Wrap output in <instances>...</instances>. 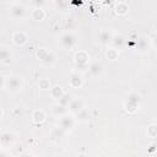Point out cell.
<instances>
[{
    "mask_svg": "<svg viewBox=\"0 0 157 157\" xmlns=\"http://www.w3.org/2000/svg\"><path fill=\"white\" fill-rule=\"evenodd\" d=\"M23 86V80L20 75H10L5 77V87L11 93H17Z\"/></svg>",
    "mask_w": 157,
    "mask_h": 157,
    "instance_id": "6da1fadb",
    "label": "cell"
},
{
    "mask_svg": "<svg viewBox=\"0 0 157 157\" xmlns=\"http://www.w3.org/2000/svg\"><path fill=\"white\" fill-rule=\"evenodd\" d=\"M140 102H141V96L137 92H130L125 98L124 108L126 109L128 113H135L139 108Z\"/></svg>",
    "mask_w": 157,
    "mask_h": 157,
    "instance_id": "7a4b0ae2",
    "label": "cell"
},
{
    "mask_svg": "<svg viewBox=\"0 0 157 157\" xmlns=\"http://www.w3.org/2000/svg\"><path fill=\"white\" fill-rule=\"evenodd\" d=\"M58 43L60 44V47H63L64 49H71L76 45L77 43V37L76 34H74L72 32H65L63 34H60V37L58 38Z\"/></svg>",
    "mask_w": 157,
    "mask_h": 157,
    "instance_id": "3957f363",
    "label": "cell"
},
{
    "mask_svg": "<svg viewBox=\"0 0 157 157\" xmlns=\"http://www.w3.org/2000/svg\"><path fill=\"white\" fill-rule=\"evenodd\" d=\"M60 119H59V121H58V124H59V128H61L64 131H66V130H70V129H72L74 128V125H75V118L72 117V114L71 113H65V114H63V115H60L59 117Z\"/></svg>",
    "mask_w": 157,
    "mask_h": 157,
    "instance_id": "277c9868",
    "label": "cell"
},
{
    "mask_svg": "<svg viewBox=\"0 0 157 157\" xmlns=\"http://www.w3.org/2000/svg\"><path fill=\"white\" fill-rule=\"evenodd\" d=\"M36 55H37V58H38L42 63H44V64L52 65V64L55 63V56H54V54L50 53V52H48L45 48H38Z\"/></svg>",
    "mask_w": 157,
    "mask_h": 157,
    "instance_id": "5b68a950",
    "label": "cell"
},
{
    "mask_svg": "<svg viewBox=\"0 0 157 157\" xmlns=\"http://www.w3.org/2000/svg\"><path fill=\"white\" fill-rule=\"evenodd\" d=\"M10 16L13 20H22L26 16V7L22 4H13L10 7Z\"/></svg>",
    "mask_w": 157,
    "mask_h": 157,
    "instance_id": "8992f818",
    "label": "cell"
},
{
    "mask_svg": "<svg viewBox=\"0 0 157 157\" xmlns=\"http://www.w3.org/2000/svg\"><path fill=\"white\" fill-rule=\"evenodd\" d=\"M134 47H135V49H136L140 54H145V53H147V52L150 50L151 44H150L148 38L145 37V36H142V37H139V38L136 39Z\"/></svg>",
    "mask_w": 157,
    "mask_h": 157,
    "instance_id": "52a82bcc",
    "label": "cell"
},
{
    "mask_svg": "<svg viewBox=\"0 0 157 157\" xmlns=\"http://www.w3.org/2000/svg\"><path fill=\"white\" fill-rule=\"evenodd\" d=\"M15 134L11 132V131H4L0 134V145L4 147V148H9L10 146L13 145L15 142Z\"/></svg>",
    "mask_w": 157,
    "mask_h": 157,
    "instance_id": "ba28073f",
    "label": "cell"
},
{
    "mask_svg": "<svg viewBox=\"0 0 157 157\" xmlns=\"http://www.w3.org/2000/svg\"><path fill=\"white\" fill-rule=\"evenodd\" d=\"M125 42H126V38L121 34V33H114L112 36V39H110V47L112 48H115V49H121L123 47H125Z\"/></svg>",
    "mask_w": 157,
    "mask_h": 157,
    "instance_id": "9c48e42d",
    "label": "cell"
},
{
    "mask_svg": "<svg viewBox=\"0 0 157 157\" xmlns=\"http://www.w3.org/2000/svg\"><path fill=\"white\" fill-rule=\"evenodd\" d=\"M83 107H85V104H83L82 99H80V98H72V99L70 101V103L67 104L66 108H67V112H69V113L75 114V113H77L78 110H81Z\"/></svg>",
    "mask_w": 157,
    "mask_h": 157,
    "instance_id": "30bf717a",
    "label": "cell"
},
{
    "mask_svg": "<svg viewBox=\"0 0 157 157\" xmlns=\"http://www.w3.org/2000/svg\"><path fill=\"white\" fill-rule=\"evenodd\" d=\"M88 54L86 53V52H83V50H78L77 53H76V55H75V63H76V65L78 66V67H85V66H87V64H88Z\"/></svg>",
    "mask_w": 157,
    "mask_h": 157,
    "instance_id": "8fae6325",
    "label": "cell"
},
{
    "mask_svg": "<svg viewBox=\"0 0 157 157\" xmlns=\"http://www.w3.org/2000/svg\"><path fill=\"white\" fill-rule=\"evenodd\" d=\"M88 72L91 76L93 77H98L102 75L103 72V65L99 63V61H93L88 65Z\"/></svg>",
    "mask_w": 157,
    "mask_h": 157,
    "instance_id": "7c38bea8",
    "label": "cell"
},
{
    "mask_svg": "<svg viewBox=\"0 0 157 157\" xmlns=\"http://www.w3.org/2000/svg\"><path fill=\"white\" fill-rule=\"evenodd\" d=\"M12 59V53L9 47L6 45H0V63L9 64Z\"/></svg>",
    "mask_w": 157,
    "mask_h": 157,
    "instance_id": "4fadbf2b",
    "label": "cell"
},
{
    "mask_svg": "<svg viewBox=\"0 0 157 157\" xmlns=\"http://www.w3.org/2000/svg\"><path fill=\"white\" fill-rule=\"evenodd\" d=\"M112 36H113V33H112L110 31H108V29H102V31H99V33H98V42H99L101 44L107 45V44L110 43Z\"/></svg>",
    "mask_w": 157,
    "mask_h": 157,
    "instance_id": "5bb4252c",
    "label": "cell"
},
{
    "mask_svg": "<svg viewBox=\"0 0 157 157\" xmlns=\"http://www.w3.org/2000/svg\"><path fill=\"white\" fill-rule=\"evenodd\" d=\"M69 83L72 88H80L83 83V80H82V76L81 74L78 72H74L71 76H70V80H69Z\"/></svg>",
    "mask_w": 157,
    "mask_h": 157,
    "instance_id": "9a60e30c",
    "label": "cell"
},
{
    "mask_svg": "<svg viewBox=\"0 0 157 157\" xmlns=\"http://www.w3.org/2000/svg\"><path fill=\"white\" fill-rule=\"evenodd\" d=\"M12 42L16 45H23L27 42V36L23 32H15L12 34Z\"/></svg>",
    "mask_w": 157,
    "mask_h": 157,
    "instance_id": "2e32d148",
    "label": "cell"
},
{
    "mask_svg": "<svg viewBox=\"0 0 157 157\" xmlns=\"http://www.w3.org/2000/svg\"><path fill=\"white\" fill-rule=\"evenodd\" d=\"M90 118H91L90 110L86 109L85 107L81 110H78L77 113H75V120H77V121H87Z\"/></svg>",
    "mask_w": 157,
    "mask_h": 157,
    "instance_id": "e0dca14e",
    "label": "cell"
},
{
    "mask_svg": "<svg viewBox=\"0 0 157 157\" xmlns=\"http://www.w3.org/2000/svg\"><path fill=\"white\" fill-rule=\"evenodd\" d=\"M45 17V11L43 7H33L32 11V18L34 21H43Z\"/></svg>",
    "mask_w": 157,
    "mask_h": 157,
    "instance_id": "ac0fdd59",
    "label": "cell"
},
{
    "mask_svg": "<svg viewBox=\"0 0 157 157\" xmlns=\"http://www.w3.org/2000/svg\"><path fill=\"white\" fill-rule=\"evenodd\" d=\"M32 119L34 123L37 124H40L45 120V113L42 110V109H36L33 113H32Z\"/></svg>",
    "mask_w": 157,
    "mask_h": 157,
    "instance_id": "d6986e66",
    "label": "cell"
},
{
    "mask_svg": "<svg viewBox=\"0 0 157 157\" xmlns=\"http://www.w3.org/2000/svg\"><path fill=\"white\" fill-rule=\"evenodd\" d=\"M128 10H129V7H128V5H126L125 2H121V1L117 2V5H115V12H117L119 16L126 15V13H128Z\"/></svg>",
    "mask_w": 157,
    "mask_h": 157,
    "instance_id": "ffe728a7",
    "label": "cell"
},
{
    "mask_svg": "<svg viewBox=\"0 0 157 157\" xmlns=\"http://www.w3.org/2000/svg\"><path fill=\"white\" fill-rule=\"evenodd\" d=\"M63 93H64V91H63V88H61L60 86H54V87L50 88V94H52V97H53L54 99H56V101L63 96Z\"/></svg>",
    "mask_w": 157,
    "mask_h": 157,
    "instance_id": "44dd1931",
    "label": "cell"
},
{
    "mask_svg": "<svg viewBox=\"0 0 157 157\" xmlns=\"http://www.w3.org/2000/svg\"><path fill=\"white\" fill-rule=\"evenodd\" d=\"M72 99V96L70 94V93H63V96L58 99V103L59 104H61V105H64V107H67V104L70 103V101Z\"/></svg>",
    "mask_w": 157,
    "mask_h": 157,
    "instance_id": "7402d4cb",
    "label": "cell"
},
{
    "mask_svg": "<svg viewBox=\"0 0 157 157\" xmlns=\"http://www.w3.org/2000/svg\"><path fill=\"white\" fill-rule=\"evenodd\" d=\"M53 112H54L55 115H59L60 117V115H63V114H65L67 112V108L64 107V105H61V104H59V103H56V104L53 105Z\"/></svg>",
    "mask_w": 157,
    "mask_h": 157,
    "instance_id": "603a6c76",
    "label": "cell"
},
{
    "mask_svg": "<svg viewBox=\"0 0 157 157\" xmlns=\"http://www.w3.org/2000/svg\"><path fill=\"white\" fill-rule=\"evenodd\" d=\"M105 55H107V58H108L109 60H115V59H118V56H119V50L110 47V48L105 52Z\"/></svg>",
    "mask_w": 157,
    "mask_h": 157,
    "instance_id": "cb8c5ba5",
    "label": "cell"
},
{
    "mask_svg": "<svg viewBox=\"0 0 157 157\" xmlns=\"http://www.w3.org/2000/svg\"><path fill=\"white\" fill-rule=\"evenodd\" d=\"M147 136L150 139H156V136H157V125L155 123H152L147 126Z\"/></svg>",
    "mask_w": 157,
    "mask_h": 157,
    "instance_id": "d4e9b609",
    "label": "cell"
},
{
    "mask_svg": "<svg viewBox=\"0 0 157 157\" xmlns=\"http://www.w3.org/2000/svg\"><path fill=\"white\" fill-rule=\"evenodd\" d=\"M54 4L56 6V9L59 11H65L69 6V1L67 0H54Z\"/></svg>",
    "mask_w": 157,
    "mask_h": 157,
    "instance_id": "484cf974",
    "label": "cell"
},
{
    "mask_svg": "<svg viewBox=\"0 0 157 157\" xmlns=\"http://www.w3.org/2000/svg\"><path fill=\"white\" fill-rule=\"evenodd\" d=\"M38 86H39L40 90H49L50 88V82L47 78H42V80H39Z\"/></svg>",
    "mask_w": 157,
    "mask_h": 157,
    "instance_id": "4316f807",
    "label": "cell"
},
{
    "mask_svg": "<svg viewBox=\"0 0 157 157\" xmlns=\"http://www.w3.org/2000/svg\"><path fill=\"white\" fill-rule=\"evenodd\" d=\"M47 0H31V5L33 7H43L45 5Z\"/></svg>",
    "mask_w": 157,
    "mask_h": 157,
    "instance_id": "83f0119b",
    "label": "cell"
},
{
    "mask_svg": "<svg viewBox=\"0 0 157 157\" xmlns=\"http://www.w3.org/2000/svg\"><path fill=\"white\" fill-rule=\"evenodd\" d=\"M2 87H5V76H2L0 74V88H2Z\"/></svg>",
    "mask_w": 157,
    "mask_h": 157,
    "instance_id": "f1b7e54d",
    "label": "cell"
},
{
    "mask_svg": "<svg viewBox=\"0 0 157 157\" xmlns=\"http://www.w3.org/2000/svg\"><path fill=\"white\" fill-rule=\"evenodd\" d=\"M150 147H151V148L148 150V152H150V153H152V152H153V151L156 150V144H152V145H151Z\"/></svg>",
    "mask_w": 157,
    "mask_h": 157,
    "instance_id": "f546056e",
    "label": "cell"
},
{
    "mask_svg": "<svg viewBox=\"0 0 157 157\" xmlns=\"http://www.w3.org/2000/svg\"><path fill=\"white\" fill-rule=\"evenodd\" d=\"M0 156H9V152H0Z\"/></svg>",
    "mask_w": 157,
    "mask_h": 157,
    "instance_id": "4dcf8cb0",
    "label": "cell"
},
{
    "mask_svg": "<svg viewBox=\"0 0 157 157\" xmlns=\"http://www.w3.org/2000/svg\"><path fill=\"white\" fill-rule=\"evenodd\" d=\"M1 117H2V110H1V108H0V119H1Z\"/></svg>",
    "mask_w": 157,
    "mask_h": 157,
    "instance_id": "1f68e13d",
    "label": "cell"
},
{
    "mask_svg": "<svg viewBox=\"0 0 157 157\" xmlns=\"http://www.w3.org/2000/svg\"><path fill=\"white\" fill-rule=\"evenodd\" d=\"M6 1H13V0H6Z\"/></svg>",
    "mask_w": 157,
    "mask_h": 157,
    "instance_id": "d6a6232c",
    "label": "cell"
}]
</instances>
